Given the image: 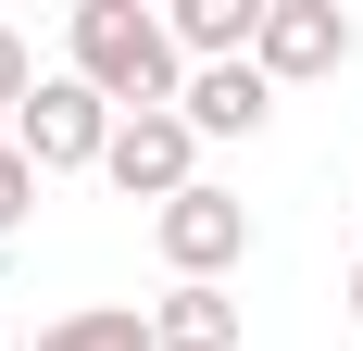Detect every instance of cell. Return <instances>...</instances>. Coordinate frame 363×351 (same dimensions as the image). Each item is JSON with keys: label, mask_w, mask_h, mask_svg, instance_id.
I'll return each mask as SVG.
<instances>
[{"label": "cell", "mask_w": 363, "mask_h": 351, "mask_svg": "<svg viewBox=\"0 0 363 351\" xmlns=\"http://www.w3.org/2000/svg\"><path fill=\"white\" fill-rule=\"evenodd\" d=\"M63 75H88L113 113H176L188 101V50L150 0H75L63 26Z\"/></svg>", "instance_id": "cell-1"}, {"label": "cell", "mask_w": 363, "mask_h": 351, "mask_svg": "<svg viewBox=\"0 0 363 351\" xmlns=\"http://www.w3.org/2000/svg\"><path fill=\"white\" fill-rule=\"evenodd\" d=\"M150 251H163L176 288H238V264H251V201L201 176V188H176V201L150 213Z\"/></svg>", "instance_id": "cell-2"}, {"label": "cell", "mask_w": 363, "mask_h": 351, "mask_svg": "<svg viewBox=\"0 0 363 351\" xmlns=\"http://www.w3.org/2000/svg\"><path fill=\"white\" fill-rule=\"evenodd\" d=\"M13 151H26L38 176H101V151H113V101L88 88V75H38V101L13 113Z\"/></svg>", "instance_id": "cell-3"}, {"label": "cell", "mask_w": 363, "mask_h": 351, "mask_svg": "<svg viewBox=\"0 0 363 351\" xmlns=\"http://www.w3.org/2000/svg\"><path fill=\"white\" fill-rule=\"evenodd\" d=\"M363 26L338 13V0H263V38H251V63L276 75V101L289 88H326V75H351Z\"/></svg>", "instance_id": "cell-4"}, {"label": "cell", "mask_w": 363, "mask_h": 351, "mask_svg": "<svg viewBox=\"0 0 363 351\" xmlns=\"http://www.w3.org/2000/svg\"><path fill=\"white\" fill-rule=\"evenodd\" d=\"M101 176L125 188V201H176V188H201V139H188V113H113V151H101Z\"/></svg>", "instance_id": "cell-5"}, {"label": "cell", "mask_w": 363, "mask_h": 351, "mask_svg": "<svg viewBox=\"0 0 363 351\" xmlns=\"http://www.w3.org/2000/svg\"><path fill=\"white\" fill-rule=\"evenodd\" d=\"M176 113H188V139H263L276 126V75L263 63H201Z\"/></svg>", "instance_id": "cell-6"}, {"label": "cell", "mask_w": 363, "mask_h": 351, "mask_svg": "<svg viewBox=\"0 0 363 351\" xmlns=\"http://www.w3.org/2000/svg\"><path fill=\"white\" fill-rule=\"evenodd\" d=\"M163 26H176L188 75H201V63H251V38H263V0H176Z\"/></svg>", "instance_id": "cell-7"}, {"label": "cell", "mask_w": 363, "mask_h": 351, "mask_svg": "<svg viewBox=\"0 0 363 351\" xmlns=\"http://www.w3.org/2000/svg\"><path fill=\"white\" fill-rule=\"evenodd\" d=\"M150 351H238V288H163L150 301Z\"/></svg>", "instance_id": "cell-8"}, {"label": "cell", "mask_w": 363, "mask_h": 351, "mask_svg": "<svg viewBox=\"0 0 363 351\" xmlns=\"http://www.w3.org/2000/svg\"><path fill=\"white\" fill-rule=\"evenodd\" d=\"M38 351H150V301H75L38 326Z\"/></svg>", "instance_id": "cell-9"}, {"label": "cell", "mask_w": 363, "mask_h": 351, "mask_svg": "<svg viewBox=\"0 0 363 351\" xmlns=\"http://www.w3.org/2000/svg\"><path fill=\"white\" fill-rule=\"evenodd\" d=\"M38 188H50V176H38L26 151H13V126H0V239H13V226L38 213Z\"/></svg>", "instance_id": "cell-10"}, {"label": "cell", "mask_w": 363, "mask_h": 351, "mask_svg": "<svg viewBox=\"0 0 363 351\" xmlns=\"http://www.w3.org/2000/svg\"><path fill=\"white\" fill-rule=\"evenodd\" d=\"M38 101V50H26V26H0V126Z\"/></svg>", "instance_id": "cell-11"}, {"label": "cell", "mask_w": 363, "mask_h": 351, "mask_svg": "<svg viewBox=\"0 0 363 351\" xmlns=\"http://www.w3.org/2000/svg\"><path fill=\"white\" fill-rule=\"evenodd\" d=\"M338 314H351V326H363V264H351V276H338Z\"/></svg>", "instance_id": "cell-12"}]
</instances>
